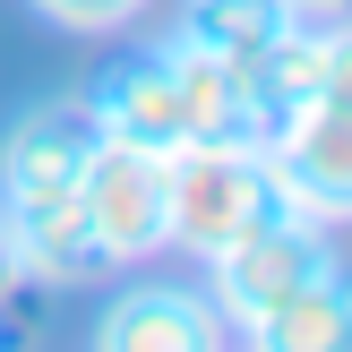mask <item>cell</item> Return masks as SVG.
<instances>
[{
  "instance_id": "5",
  "label": "cell",
  "mask_w": 352,
  "mask_h": 352,
  "mask_svg": "<svg viewBox=\"0 0 352 352\" xmlns=\"http://www.w3.org/2000/svg\"><path fill=\"white\" fill-rule=\"evenodd\" d=\"M95 155V112L86 95H34L0 129V206L9 198H69Z\"/></svg>"
},
{
  "instance_id": "2",
  "label": "cell",
  "mask_w": 352,
  "mask_h": 352,
  "mask_svg": "<svg viewBox=\"0 0 352 352\" xmlns=\"http://www.w3.org/2000/svg\"><path fill=\"white\" fill-rule=\"evenodd\" d=\"M336 258H344L336 250V223H318V215H275V223H258L250 241H232V250L206 258V301L223 309L232 336H250L284 292H301L309 275L336 267Z\"/></svg>"
},
{
  "instance_id": "7",
  "label": "cell",
  "mask_w": 352,
  "mask_h": 352,
  "mask_svg": "<svg viewBox=\"0 0 352 352\" xmlns=\"http://www.w3.org/2000/svg\"><path fill=\"white\" fill-rule=\"evenodd\" d=\"M275 181L292 189V206L318 223H352V112L336 103H309L284 120V138L267 146Z\"/></svg>"
},
{
  "instance_id": "13",
  "label": "cell",
  "mask_w": 352,
  "mask_h": 352,
  "mask_svg": "<svg viewBox=\"0 0 352 352\" xmlns=\"http://www.w3.org/2000/svg\"><path fill=\"white\" fill-rule=\"evenodd\" d=\"M318 103H336V112H352V17H336V26H318Z\"/></svg>"
},
{
  "instance_id": "4",
  "label": "cell",
  "mask_w": 352,
  "mask_h": 352,
  "mask_svg": "<svg viewBox=\"0 0 352 352\" xmlns=\"http://www.w3.org/2000/svg\"><path fill=\"white\" fill-rule=\"evenodd\" d=\"M129 275V267H120ZM103 352H215L232 327L206 301V284H181V275H129L120 292H103L95 327H86Z\"/></svg>"
},
{
  "instance_id": "3",
  "label": "cell",
  "mask_w": 352,
  "mask_h": 352,
  "mask_svg": "<svg viewBox=\"0 0 352 352\" xmlns=\"http://www.w3.org/2000/svg\"><path fill=\"white\" fill-rule=\"evenodd\" d=\"M78 206H86V223H95L112 275L146 267L155 250H172L164 241V155H146V146L95 138V155H86V172H78Z\"/></svg>"
},
{
  "instance_id": "11",
  "label": "cell",
  "mask_w": 352,
  "mask_h": 352,
  "mask_svg": "<svg viewBox=\"0 0 352 352\" xmlns=\"http://www.w3.org/2000/svg\"><path fill=\"white\" fill-rule=\"evenodd\" d=\"M292 26H301V17H292V0H189L172 34H189V43H206L215 60L241 69V60H258L267 43H284Z\"/></svg>"
},
{
  "instance_id": "1",
  "label": "cell",
  "mask_w": 352,
  "mask_h": 352,
  "mask_svg": "<svg viewBox=\"0 0 352 352\" xmlns=\"http://www.w3.org/2000/svg\"><path fill=\"white\" fill-rule=\"evenodd\" d=\"M275 215H301L292 189L275 181V164L258 146H181L164 155V241L181 258H215L232 241H250L258 223Z\"/></svg>"
},
{
  "instance_id": "10",
  "label": "cell",
  "mask_w": 352,
  "mask_h": 352,
  "mask_svg": "<svg viewBox=\"0 0 352 352\" xmlns=\"http://www.w3.org/2000/svg\"><path fill=\"white\" fill-rule=\"evenodd\" d=\"M258 352H352V267H318L301 292H284V301L267 309V318L250 327Z\"/></svg>"
},
{
  "instance_id": "9",
  "label": "cell",
  "mask_w": 352,
  "mask_h": 352,
  "mask_svg": "<svg viewBox=\"0 0 352 352\" xmlns=\"http://www.w3.org/2000/svg\"><path fill=\"white\" fill-rule=\"evenodd\" d=\"M164 60H172V86H181V112H189V146H275V120L250 103L232 60H215L206 43L189 34H164Z\"/></svg>"
},
{
  "instance_id": "12",
  "label": "cell",
  "mask_w": 352,
  "mask_h": 352,
  "mask_svg": "<svg viewBox=\"0 0 352 352\" xmlns=\"http://www.w3.org/2000/svg\"><path fill=\"white\" fill-rule=\"evenodd\" d=\"M43 26H60V34H120V26H138V17L155 9V0H26Z\"/></svg>"
},
{
  "instance_id": "15",
  "label": "cell",
  "mask_w": 352,
  "mask_h": 352,
  "mask_svg": "<svg viewBox=\"0 0 352 352\" xmlns=\"http://www.w3.org/2000/svg\"><path fill=\"white\" fill-rule=\"evenodd\" d=\"M17 284V250H9V232H0V292Z\"/></svg>"
},
{
  "instance_id": "8",
  "label": "cell",
  "mask_w": 352,
  "mask_h": 352,
  "mask_svg": "<svg viewBox=\"0 0 352 352\" xmlns=\"http://www.w3.org/2000/svg\"><path fill=\"white\" fill-rule=\"evenodd\" d=\"M0 232H9L26 284L78 292V284H95V275H112V258H103V241H95V223H86L78 189H69V198H9V206H0Z\"/></svg>"
},
{
  "instance_id": "6",
  "label": "cell",
  "mask_w": 352,
  "mask_h": 352,
  "mask_svg": "<svg viewBox=\"0 0 352 352\" xmlns=\"http://www.w3.org/2000/svg\"><path fill=\"white\" fill-rule=\"evenodd\" d=\"M78 95H86V112H95V138H120V146H146V155H181L189 146V112H181V86H172L164 43L120 52Z\"/></svg>"
},
{
  "instance_id": "14",
  "label": "cell",
  "mask_w": 352,
  "mask_h": 352,
  "mask_svg": "<svg viewBox=\"0 0 352 352\" xmlns=\"http://www.w3.org/2000/svg\"><path fill=\"white\" fill-rule=\"evenodd\" d=\"M292 17H309V26H336V17H352V0H292Z\"/></svg>"
}]
</instances>
